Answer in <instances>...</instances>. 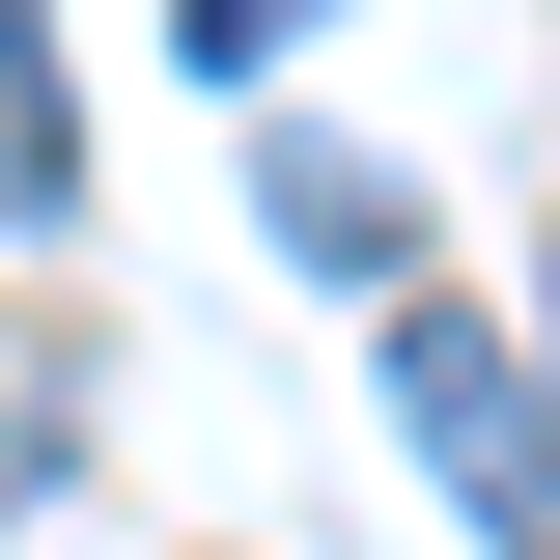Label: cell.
<instances>
[{
	"instance_id": "cell-1",
	"label": "cell",
	"mask_w": 560,
	"mask_h": 560,
	"mask_svg": "<svg viewBox=\"0 0 560 560\" xmlns=\"http://www.w3.org/2000/svg\"><path fill=\"white\" fill-rule=\"evenodd\" d=\"M393 420L448 448V504H477L504 560H560V393H533V337H477V308L393 280Z\"/></svg>"
},
{
	"instance_id": "cell-2",
	"label": "cell",
	"mask_w": 560,
	"mask_h": 560,
	"mask_svg": "<svg viewBox=\"0 0 560 560\" xmlns=\"http://www.w3.org/2000/svg\"><path fill=\"white\" fill-rule=\"evenodd\" d=\"M253 224H280L308 280H420V197L364 168V140H253Z\"/></svg>"
},
{
	"instance_id": "cell-3",
	"label": "cell",
	"mask_w": 560,
	"mask_h": 560,
	"mask_svg": "<svg viewBox=\"0 0 560 560\" xmlns=\"http://www.w3.org/2000/svg\"><path fill=\"white\" fill-rule=\"evenodd\" d=\"M84 197V84H57V28H0V224H57Z\"/></svg>"
},
{
	"instance_id": "cell-4",
	"label": "cell",
	"mask_w": 560,
	"mask_h": 560,
	"mask_svg": "<svg viewBox=\"0 0 560 560\" xmlns=\"http://www.w3.org/2000/svg\"><path fill=\"white\" fill-rule=\"evenodd\" d=\"M280 28H308V0H197V57H224V84H253V57H280Z\"/></svg>"
}]
</instances>
